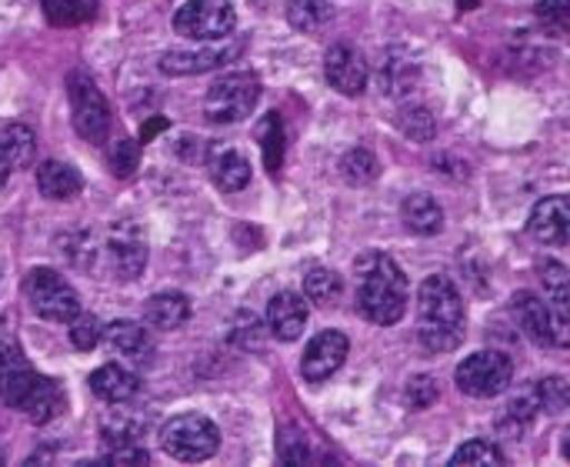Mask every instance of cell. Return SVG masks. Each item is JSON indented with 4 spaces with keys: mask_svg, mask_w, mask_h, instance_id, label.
Returning a JSON list of instances; mask_svg holds the SVG:
<instances>
[{
    "mask_svg": "<svg viewBox=\"0 0 570 467\" xmlns=\"http://www.w3.org/2000/svg\"><path fill=\"white\" fill-rule=\"evenodd\" d=\"M33 425H47V421H53L60 411H63V391H60V385L57 381H47V378H40L37 381V388L30 391V398L23 401V408H20Z\"/></svg>",
    "mask_w": 570,
    "mask_h": 467,
    "instance_id": "cell-24",
    "label": "cell"
},
{
    "mask_svg": "<svg viewBox=\"0 0 570 467\" xmlns=\"http://www.w3.org/2000/svg\"><path fill=\"white\" fill-rule=\"evenodd\" d=\"M37 381H40V374L23 358V351L10 338H3L0 341V401L20 411L23 401L30 398V391L37 388Z\"/></svg>",
    "mask_w": 570,
    "mask_h": 467,
    "instance_id": "cell-10",
    "label": "cell"
},
{
    "mask_svg": "<svg viewBox=\"0 0 570 467\" xmlns=\"http://www.w3.org/2000/svg\"><path fill=\"white\" fill-rule=\"evenodd\" d=\"M23 294L27 304L37 318L43 321H57V324H70L80 314V298L77 291L67 284V278H60L50 267H33L23 281Z\"/></svg>",
    "mask_w": 570,
    "mask_h": 467,
    "instance_id": "cell-4",
    "label": "cell"
},
{
    "mask_svg": "<svg viewBox=\"0 0 570 467\" xmlns=\"http://www.w3.org/2000/svg\"><path fill=\"white\" fill-rule=\"evenodd\" d=\"M417 338L428 351L444 354L464 341V301L448 278H428L417 291Z\"/></svg>",
    "mask_w": 570,
    "mask_h": 467,
    "instance_id": "cell-2",
    "label": "cell"
},
{
    "mask_svg": "<svg viewBox=\"0 0 570 467\" xmlns=\"http://www.w3.org/2000/svg\"><path fill=\"white\" fill-rule=\"evenodd\" d=\"M240 47H204V50H167L160 57V70L170 77H187V74H207L230 57H237Z\"/></svg>",
    "mask_w": 570,
    "mask_h": 467,
    "instance_id": "cell-16",
    "label": "cell"
},
{
    "mask_svg": "<svg viewBox=\"0 0 570 467\" xmlns=\"http://www.w3.org/2000/svg\"><path fill=\"white\" fill-rule=\"evenodd\" d=\"M404 401H407L414 411L431 408V405L438 401V385H434V378H431V374H417V378H411V381H407V391H404Z\"/></svg>",
    "mask_w": 570,
    "mask_h": 467,
    "instance_id": "cell-36",
    "label": "cell"
},
{
    "mask_svg": "<svg viewBox=\"0 0 570 467\" xmlns=\"http://www.w3.org/2000/svg\"><path fill=\"white\" fill-rule=\"evenodd\" d=\"M10 157H7V150H3V144H0V191L7 187V177H10Z\"/></svg>",
    "mask_w": 570,
    "mask_h": 467,
    "instance_id": "cell-40",
    "label": "cell"
},
{
    "mask_svg": "<svg viewBox=\"0 0 570 467\" xmlns=\"http://www.w3.org/2000/svg\"><path fill=\"white\" fill-rule=\"evenodd\" d=\"M187 318H190V301L177 291L154 294L144 304V321L150 331H177Z\"/></svg>",
    "mask_w": 570,
    "mask_h": 467,
    "instance_id": "cell-18",
    "label": "cell"
},
{
    "mask_svg": "<svg viewBox=\"0 0 570 467\" xmlns=\"http://www.w3.org/2000/svg\"><path fill=\"white\" fill-rule=\"evenodd\" d=\"M451 465H504V455L498 445L478 438V441H468L464 448H458Z\"/></svg>",
    "mask_w": 570,
    "mask_h": 467,
    "instance_id": "cell-33",
    "label": "cell"
},
{
    "mask_svg": "<svg viewBox=\"0 0 570 467\" xmlns=\"http://www.w3.org/2000/svg\"><path fill=\"white\" fill-rule=\"evenodd\" d=\"M534 391H538L541 411H548V415H558V411L570 408V385L564 378H544V381H538Z\"/></svg>",
    "mask_w": 570,
    "mask_h": 467,
    "instance_id": "cell-34",
    "label": "cell"
},
{
    "mask_svg": "<svg viewBox=\"0 0 570 467\" xmlns=\"http://www.w3.org/2000/svg\"><path fill=\"white\" fill-rule=\"evenodd\" d=\"M357 271V311L371 324H397L407 311V278L394 264V257L381 251H367L354 264Z\"/></svg>",
    "mask_w": 570,
    "mask_h": 467,
    "instance_id": "cell-1",
    "label": "cell"
},
{
    "mask_svg": "<svg viewBox=\"0 0 570 467\" xmlns=\"http://www.w3.org/2000/svg\"><path fill=\"white\" fill-rule=\"evenodd\" d=\"M514 314H518V324L524 328V334L534 344H558V324H554V314H551L544 298H538L531 291H521L514 298Z\"/></svg>",
    "mask_w": 570,
    "mask_h": 467,
    "instance_id": "cell-17",
    "label": "cell"
},
{
    "mask_svg": "<svg viewBox=\"0 0 570 467\" xmlns=\"http://www.w3.org/2000/svg\"><path fill=\"white\" fill-rule=\"evenodd\" d=\"M160 448L184 465H197L217 455L220 448V431L210 418L204 415H177L164 425L160 431Z\"/></svg>",
    "mask_w": 570,
    "mask_h": 467,
    "instance_id": "cell-3",
    "label": "cell"
},
{
    "mask_svg": "<svg viewBox=\"0 0 570 467\" xmlns=\"http://www.w3.org/2000/svg\"><path fill=\"white\" fill-rule=\"evenodd\" d=\"M210 177L220 191L234 194V191H244L250 184V164L244 154L237 150H220L214 160H210Z\"/></svg>",
    "mask_w": 570,
    "mask_h": 467,
    "instance_id": "cell-23",
    "label": "cell"
},
{
    "mask_svg": "<svg viewBox=\"0 0 570 467\" xmlns=\"http://www.w3.org/2000/svg\"><path fill=\"white\" fill-rule=\"evenodd\" d=\"M104 261L117 281H137L147 264V241L137 224L117 221L104 234Z\"/></svg>",
    "mask_w": 570,
    "mask_h": 467,
    "instance_id": "cell-9",
    "label": "cell"
},
{
    "mask_svg": "<svg viewBox=\"0 0 570 467\" xmlns=\"http://www.w3.org/2000/svg\"><path fill=\"white\" fill-rule=\"evenodd\" d=\"M67 97H70L73 130L90 144H104V137L110 130V107H107L104 94L97 90L94 77L83 70H73L67 77Z\"/></svg>",
    "mask_w": 570,
    "mask_h": 467,
    "instance_id": "cell-6",
    "label": "cell"
},
{
    "mask_svg": "<svg viewBox=\"0 0 570 467\" xmlns=\"http://www.w3.org/2000/svg\"><path fill=\"white\" fill-rule=\"evenodd\" d=\"M307 328V298L294 291H281L267 304V331L277 341H297Z\"/></svg>",
    "mask_w": 570,
    "mask_h": 467,
    "instance_id": "cell-14",
    "label": "cell"
},
{
    "mask_svg": "<svg viewBox=\"0 0 570 467\" xmlns=\"http://www.w3.org/2000/svg\"><path fill=\"white\" fill-rule=\"evenodd\" d=\"M257 140H261V150H264V164L271 174L281 171L284 164V124L277 114H267L257 127Z\"/></svg>",
    "mask_w": 570,
    "mask_h": 467,
    "instance_id": "cell-27",
    "label": "cell"
},
{
    "mask_svg": "<svg viewBox=\"0 0 570 467\" xmlns=\"http://www.w3.org/2000/svg\"><path fill=\"white\" fill-rule=\"evenodd\" d=\"M401 130L411 137V140H431L434 137V117L428 107H404L401 117H397Z\"/></svg>",
    "mask_w": 570,
    "mask_h": 467,
    "instance_id": "cell-35",
    "label": "cell"
},
{
    "mask_svg": "<svg viewBox=\"0 0 570 467\" xmlns=\"http://www.w3.org/2000/svg\"><path fill=\"white\" fill-rule=\"evenodd\" d=\"M401 217H404L407 231H414L421 237H431V234H438L444 227V211H441V204L431 194H411V197H404Z\"/></svg>",
    "mask_w": 570,
    "mask_h": 467,
    "instance_id": "cell-22",
    "label": "cell"
},
{
    "mask_svg": "<svg viewBox=\"0 0 570 467\" xmlns=\"http://www.w3.org/2000/svg\"><path fill=\"white\" fill-rule=\"evenodd\" d=\"M90 391L107 405H127L137 395V378L120 364H104L90 374Z\"/></svg>",
    "mask_w": 570,
    "mask_h": 467,
    "instance_id": "cell-19",
    "label": "cell"
},
{
    "mask_svg": "<svg viewBox=\"0 0 570 467\" xmlns=\"http://www.w3.org/2000/svg\"><path fill=\"white\" fill-rule=\"evenodd\" d=\"M234 27H237V13L230 0H187L174 17V30L200 43L224 40Z\"/></svg>",
    "mask_w": 570,
    "mask_h": 467,
    "instance_id": "cell-7",
    "label": "cell"
},
{
    "mask_svg": "<svg viewBox=\"0 0 570 467\" xmlns=\"http://www.w3.org/2000/svg\"><path fill=\"white\" fill-rule=\"evenodd\" d=\"M160 130H167V117H154V120H147L144 124V130H140V140H150L154 134H160Z\"/></svg>",
    "mask_w": 570,
    "mask_h": 467,
    "instance_id": "cell-39",
    "label": "cell"
},
{
    "mask_svg": "<svg viewBox=\"0 0 570 467\" xmlns=\"http://www.w3.org/2000/svg\"><path fill=\"white\" fill-rule=\"evenodd\" d=\"M110 171H114V177H134L137 174V167H140V144L137 140H114L110 144Z\"/></svg>",
    "mask_w": 570,
    "mask_h": 467,
    "instance_id": "cell-31",
    "label": "cell"
},
{
    "mask_svg": "<svg viewBox=\"0 0 570 467\" xmlns=\"http://www.w3.org/2000/svg\"><path fill=\"white\" fill-rule=\"evenodd\" d=\"M341 171H344V181L347 184H371L374 177H377V157L367 150V147H354L347 157H344V164H341Z\"/></svg>",
    "mask_w": 570,
    "mask_h": 467,
    "instance_id": "cell-30",
    "label": "cell"
},
{
    "mask_svg": "<svg viewBox=\"0 0 570 467\" xmlns=\"http://www.w3.org/2000/svg\"><path fill=\"white\" fill-rule=\"evenodd\" d=\"M514 364L501 351H478L458 364V388L471 398H498L511 385Z\"/></svg>",
    "mask_w": 570,
    "mask_h": 467,
    "instance_id": "cell-8",
    "label": "cell"
},
{
    "mask_svg": "<svg viewBox=\"0 0 570 467\" xmlns=\"http://www.w3.org/2000/svg\"><path fill=\"white\" fill-rule=\"evenodd\" d=\"M7 157H10V167H30L33 160V150H37V140H33V130L27 124H10L0 137Z\"/></svg>",
    "mask_w": 570,
    "mask_h": 467,
    "instance_id": "cell-28",
    "label": "cell"
},
{
    "mask_svg": "<svg viewBox=\"0 0 570 467\" xmlns=\"http://www.w3.org/2000/svg\"><path fill=\"white\" fill-rule=\"evenodd\" d=\"M287 20L297 30H321L331 20V3L327 0H291L287 3Z\"/></svg>",
    "mask_w": 570,
    "mask_h": 467,
    "instance_id": "cell-29",
    "label": "cell"
},
{
    "mask_svg": "<svg viewBox=\"0 0 570 467\" xmlns=\"http://www.w3.org/2000/svg\"><path fill=\"white\" fill-rule=\"evenodd\" d=\"M47 23L53 27H80L97 17L100 0H40Z\"/></svg>",
    "mask_w": 570,
    "mask_h": 467,
    "instance_id": "cell-25",
    "label": "cell"
},
{
    "mask_svg": "<svg viewBox=\"0 0 570 467\" xmlns=\"http://www.w3.org/2000/svg\"><path fill=\"white\" fill-rule=\"evenodd\" d=\"M107 465L120 467V465H150V455L140 448V445H114L104 458Z\"/></svg>",
    "mask_w": 570,
    "mask_h": 467,
    "instance_id": "cell-37",
    "label": "cell"
},
{
    "mask_svg": "<svg viewBox=\"0 0 570 467\" xmlns=\"http://www.w3.org/2000/svg\"><path fill=\"white\" fill-rule=\"evenodd\" d=\"M541 288H544V301L554 314L558 324V344L570 341V271L558 261H544L541 264Z\"/></svg>",
    "mask_w": 570,
    "mask_h": 467,
    "instance_id": "cell-15",
    "label": "cell"
},
{
    "mask_svg": "<svg viewBox=\"0 0 570 467\" xmlns=\"http://www.w3.org/2000/svg\"><path fill=\"white\" fill-rule=\"evenodd\" d=\"M37 187L50 201H70V197L80 194L83 181H80V174L70 164H63V160H43L40 171H37Z\"/></svg>",
    "mask_w": 570,
    "mask_h": 467,
    "instance_id": "cell-21",
    "label": "cell"
},
{
    "mask_svg": "<svg viewBox=\"0 0 570 467\" xmlns=\"http://www.w3.org/2000/svg\"><path fill=\"white\" fill-rule=\"evenodd\" d=\"M324 74H327V84L334 90H341L344 97H357L364 94L367 87V60L361 50H354L351 43H334L324 57Z\"/></svg>",
    "mask_w": 570,
    "mask_h": 467,
    "instance_id": "cell-12",
    "label": "cell"
},
{
    "mask_svg": "<svg viewBox=\"0 0 570 467\" xmlns=\"http://www.w3.org/2000/svg\"><path fill=\"white\" fill-rule=\"evenodd\" d=\"M347 351H351V341H347L341 331H321V334L307 344V351H304V358H301V374H304V381L324 385L331 374H337V371L344 368Z\"/></svg>",
    "mask_w": 570,
    "mask_h": 467,
    "instance_id": "cell-11",
    "label": "cell"
},
{
    "mask_svg": "<svg viewBox=\"0 0 570 467\" xmlns=\"http://www.w3.org/2000/svg\"><path fill=\"white\" fill-rule=\"evenodd\" d=\"M100 338H104V324L94 318V314H77L73 321H70V344L77 348V351H94L97 344H100Z\"/></svg>",
    "mask_w": 570,
    "mask_h": 467,
    "instance_id": "cell-32",
    "label": "cell"
},
{
    "mask_svg": "<svg viewBox=\"0 0 570 467\" xmlns=\"http://www.w3.org/2000/svg\"><path fill=\"white\" fill-rule=\"evenodd\" d=\"M528 231L534 241L551 244V247L570 244V197L554 194V197L538 201V207L531 211Z\"/></svg>",
    "mask_w": 570,
    "mask_h": 467,
    "instance_id": "cell-13",
    "label": "cell"
},
{
    "mask_svg": "<svg viewBox=\"0 0 570 467\" xmlns=\"http://www.w3.org/2000/svg\"><path fill=\"white\" fill-rule=\"evenodd\" d=\"M561 451H564V458H568V461H570V428H568V431H564V445H561Z\"/></svg>",
    "mask_w": 570,
    "mask_h": 467,
    "instance_id": "cell-41",
    "label": "cell"
},
{
    "mask_svg": "<svg viewBox=\"0 0 570 467\" xmlns=\"http://www.w3.org/2000/svg\"><path fill=\"white\" fill-rule=\"evenodd\" d=\"M104 338H107V344H110L114 354H120V358H127V361H134V364H147V358H150V351H154L150 334H147L140 324H130V321H114V324L104 331Z\"/></svg>",
    "mask_w": 570,
    "mask_h": 467,
    "instance_id": "cell-20",
    "label": "cell"
},
{
    "mask_svg": "<svg viewBox=\"0 0 570 467\" xmlns=\"http://www.w3.org/2000/svg\"><path fill=\"white\" fill-rule=\"evenodd\" d=\"M0 461H3V455H0Z\"/></svg>",
    "mask_w": 570,
    "mask_h": 467,
    "instance_id": "cell-42",
    "label": "cell"
},
{
    "mask_svg": "<svg viewBox=\"0 0 570 467\" xmlns=\"http://www.w3.org/2000/svg\"><path fill=\"white\" fill-rule=\"evenodd\" d=\"M257 97H261V80L254 74L247 70L227 74L210 84L204 97V117L210 124H237L250 117V110L257 107Z\"/></svg>",
    "mask_w": 570,
    "mask_h": 467,
    "instance_id": "cell-5",
    "label": "cell"
},
{
    "mask_svg": "<svg viewBox=\"0 0 570 467\" xmlns=\"http://www.w3.org/2000/svg\"><path fill=\"white\" fill-rule=\"evenodd\" d=\"M341 294H344V284H341V278H337L334 271H327V267H314V271L304 278V298H307L311 304L331 308V304L341 301Z\"/></svg>",
    "mask_w": 570,
    "mask_h": 467,
    "instance_id": "cell-26",
    "label": "cell"
},
{
    "mask_svg": "<svg viewBox=\"0 0 570 467\" xmlns=\"http://www.w3.org/2000/svg\"><path fill=\"white\" fill-rule=\"evenodd\" d=\"M311 455H307V441L301 435H287L281 438V461L284 465H304Z\"/></svg>",
    "mask_w": 570,
    "mask_h": 467,
    "instance_id": "cell-38",
    "label": "cell"
}]
</instances>
